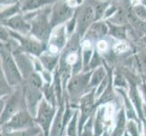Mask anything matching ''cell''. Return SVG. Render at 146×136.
<instances>
[{
  "label": "cell",
  "mask_w": 146,
  "mask_h": 136,
  "mask_svg": "<svg viewBox=\"0 0 146 136\" xmlns=\"http://www.w3.org/2000/svg\"><path fill=\"white\" fill-rule=\"evenodd\" d=\"M91 74V72L75 74L68 81L67 93L69 97V104L74 108H78L80 100L90 91H92L90 87Z\"/></svg>",
  "instance_id": "cell-1"
},
{
  "label": "cell",
  "mask_w": 146,
  "mask_h": 136,
  "mask_svg": "<svg viewBox=\"0 0 146 136\" xmlns=\"http://www.w3.org/2000/svg\"><path fill=\"white\" fill-rule=\"evenodd\" d=\"M0 102V125L7 123L17 113L27 109L24 93L21 94L20 91H17L7 96H2Z\"/></svg>",
  "instance_id": "cell-2"
},
{
  "label": "cell",
  "mask_w": 146,
  "mask_h": 136,
  "mask_svg": "<svg viewBox=\"0 0 146 136\" xmlns=\"http://www.w3.org/2000/svg\"><path fill=\"white\" fill-rule=\"evenodd\" d=\"M1 73L6 77L7 81L13 87H18L23 82L22 74L17 64L15 58L6 51L1 52Z\"/></svg>",
  "instance_id": "cell-3"
},
{
  "label": "cell",
  "mask_w": 146,
  "mask_h": 136,
  "mask_svg": "<svg viewBox=\"0 0 146 136\" xmlns=\"http://www.w3.org/2000/svg\"><path fill=\"white\" fill-rule=\"evenodd\" d=\"M56 110L57 107H54L46 98H43L39 103L35 121H36V123L42 129L44 136H49L50 129H51Z\"/></svg>",
  "instance_id": "cell-4"
},
{
  "label": "cell",
  "mask_w": 146,
  "mask_h": 136,
  "mask_svg": "<svg viewBox=\"0 0 146 136\" xmlns=\"http://www.w3.org/2000/svg\"><path fill=\"white\" fill-rule=\"evenodd\" d=\"M37 125L35 118L27 109H24L17 113L10 118L7 123L0 125L1 132H11V131L28 129Z\"/></svg>",
  "instance_id": "cell-5"
},
{
  "label": "cell",
  "mask_w": 146,
  "mask_h": 136,
  "mask_svg": "<svg viewBox=\"0 0 146 136\" xmlns=\"http://www.w3.org/2000/svg\"><path fill=\"white\" fill-rule=\"evenodd\" d=\"M48 11H41L31 22V32L38 40H46L50 34V24L48 20Z\"/></svg>",
  "instance_id": "cell-6"
},
{
  "label": "cell",
  "mask_w": 146,
  "mask_h": 136,
  "mask_svg": "<svg viewBox=\"0 0 146 136\" xmlns=\"http://www.w3.org/2000/svg\"><path fill=\"white\" fill-rule=\"evenodd\" d=\"M24 96L26 101L27 109L31 113L32 116L35 118L37 113V109L40 102L44 98V94L41 88L34 86V85L27 84L24 88Z\"/></svg>",
  "instance_id": "cell-7"
},
{
  "label": "cell",
  "mask_w": 146,
  "mask_h": 136,
  "mask_svg": "<svg viewBox=\"0 0 146 136\" xmlns=\"http://www.w3.org/2000/svg\"><path fill=\"white\" fill-rule=\"evenodd\" d=\"M74 7H70L67 2H57L52 10L51 20H50L51 27H57L60 24L68 21L72 17Z\"/></svg>",
  "instance_id": "cell-8"
},
{
  "label": "cell",
  "mask_w": 146,
  "mask_h": 136,
  "mask_svg": "<svg viewBox=\"0 0 146 136\" xmlns=\"http://www.w3.org/2000/svg\"><path fill=\"white\" fill-rule=\"evenodd\" d=\"M95 19V12L92 7H85L78 17V31L82 34L88 29L91 24Z\"/></svg>",
  "instance_id": "cell-9"
},
{
  "label": "cell",
  "mask_w": 146,
  "mask_h": 136,
  "mask_svg": "<svg viewBox=\"0 0 146 136\" xmlns=\"http://www.w3.org/2000/svg\"><path fill=\"white\" fill-rule=\"evenodd\" d=\"M65 109V102H64L57 107L54 118L53 120L52 126L50 129L49 136H63L64 129V113Z\"/></svg>",
  "instance_id": "cell-10"
},
{
  "label": "cell",
  "mask_w": 146,
  "mask_h": 136,
  "mask_svg": "<svg viewBox=\"0 0 146 136\" xmlns=\"http://www.w3.org/2000/svg\"><path fill=\"white\" fill-rule=\"evenodd\" d=\"M13 36H15L17 39L19 40L20 44L22 45L23 49L32 54L35 55H41V53L43 52V45L40 44L38 39H32V38H26L21 37L18 33H13Z\"/></svg>",
  "instance_id": "cell-11"
},
{
  "label": "cell",
  "mask_w": 146,
  "mask_h": 136,
  "mask_svg": "<svg viewBox=\"0 0 146 136\" xmlns=\"http://www.w3.org/2000/svg\"><path fill=\"white\" fill-rule=\"evenodd\" d=\"M127 122L128 118L124 108H120L114 116V124L113 130L111 131V136H123L125 130H126Z\"/></svg>",
  "instance_id": "cell-12"
},
{
  "label": "cell",
  "mask_w": 146,
  "mask_h": 136,
  "mask_svg": "<svg viewBox=\"0 0 146 136\" xmlns=\"http://www.w3.org/2000/svg\"><path fill=\"white\" fill-rule=\"evenodd\" d=\"M4 24L7 27L12 28L13 30L20 34H27L29 31H31V25L28 24L25 20V18L21 16H19V15L7 18L4 22Z\"/></svg>",
  "instance_id": "cell-13"
},
{
  "label": "cell",
  "mask_w": 146,
  "mask_h": 136,
  "mask_svg": "<svg viewBox=\"0 0 146 136\" xmlns=\"http://www.w3.org/2000/svg\"><path fill=\"white\" fill-rule=\"evenodd\" d=\"M65 44V33L63 27L54 29L50 37L49 50L51 54H56Z\"/></svg>",
  "instance_id": "cell-14"
},
{
  "label": "cell",
  "mask_w": 146,
  "mask_h": 136,
  "mask_svg": "<svg viewBox=\"0 0 146 136\" xmlns=\"http://www.w3.org/2000/svg\"><path fill=\"white\" fill-rule=\"evenodd\" d=\"M15 60H16L17 66L20 70V72L22 74V76L24 79H28L31 75L35 73L34 70V64H32L31 60H29L27 56H25L24 54H17L15 55Z\"/></svg>",
  "instance_id": "cell-15"
},
{
  "label": "cell",
  "mask_w": 146,
  "mask_h": 136,
  "mask_svg": "<svg viewBox=\"0 0 146 136\" xmlns=\"http://www.w3.org/2000/svg\"><path fill=\"white\" fill-rule=\"evenodd\" d=\"M42 133V129L38 125H36L28 129L11 131V132H1L0 136H37Z\"/></svg>",
  "instance_id": "cell-16"
},
{
  "label": "cell",
  "mask_w": 146,
  "mask_h": 136,
  "mask_svg": "<svg viewBox=\"0 0 146 136\" xmlns=\"http://www.w3.org/2000/svg\"><path fill=\"white\" fill-rule=\"evenodd\" d=\"M107 76L106 70L104 66H99L94 69L90 78V87L91 89H96L98 85L102 83L103 80Z\"/></svg>",
  "instance_id": "cell-17"
},
{
  "label": "cell",
  "mask_w": 146,
  "mask_h": 136,
  "mask_svg": "<svg viewBox=\"0 0 146 136\" xmlns=\"http://www.w3.org/2000/svg\"><path fill=\"white\" fill-rule=\"evenodd\" d=\"M78 119H79V108H76L72 119L70 120L69 123L67 124L64 136H79Z\"/></svg>",
  "instance_id": "cell-18"
},
{
  "label": "cell",
  "mask_w": 146,
  "mask_h": 136,
  "mask_svg": "<svg viewBox=\"0 0 146 136\" xmlns=\"http://www.w3.org/2000/svg\"><path fill=\"white\" fill-rule=\"evenodd\" d=\"M54 1L55 0H25L22 9L24 11H30V10H35L36 8L44 7Z\"/></svg>",
  "instance_id": "cell-19"
},
{
  "label": "cell",
  "mask_w": 146,
  "mask_h": 136,
  "mask_svg": "<svg viewBox=\"0 0 146 136\" xmlns=\"http://www.w3.org/2000/svg\"><path fill=\"white\" fill-rule=\"evenodd\" d=\"M40 62H41L44 69L47 70V71L52 72L56 66L58 62V57L54 56V55H49V54H42L39 57Z\"/></svg>",
  "instance_id": "cell-20"
},
{
  "label": "cell",
  "mask_w": 146,
  "mask_h": 136,
  "mask_svg": "<svg viewBox=\"0 0 146 136\" xmlns=\"http://www.w3.org/2000/svg\"><path fill=\"white\" fill-rule=\"evenodd\" d=\"M141 123L134 120H128L126 130L123 136H142L143 130L141 129Z\"/></svg>",
  "instance_id": "cell-21"
},
{
  "label": "cell",
  "mask_w": 146,
  "mask_h": 136,
  "mask_svg": "<svg viewBox=\"0 0 146 136\" xmlns=\"http://www.w3.org/2000/svg\"><path fill=\"white\" fill-rule=\"evenodd\" d=\"M109 28L106 24L103 22H97L93 24L90 27V34H92L94 37H101L105 36Z\"/></svg>",
  "instance_id": "cell-22"
},
{
  "label": "cell",
  "mask_w": 146,
  "mask_h": 136,
  "mask_svg": "<svg viewBox=\"0 0 146 136\" xmlns=\"http://www.w3.org/2000/svg\"><path fill=\"white\" fill-rule=\"evenodd\" d=\"M92 59V48L88 41H85L83 44V66L86 69Z\"/></svg>",
  "instance_id": "cell-23"
},
{
  "label": "cell",
  "mask_w": 146,
  "mask_h": 136,
  "mask_svg": "<svg viewBox=\"0 0 146 136\" xmlns=\"http://www.w3.org/2000/svg\"><path fill=\"white\" fill-rule=\"evenodd\" d=\"M110 34L120 40H123L126 38V31L124 27L122 26H117V25H111L110 27Z\"/></svg>",
  "instance_id": "cell-24"
},
{
  "label": "cell",
  "mask_w": 146,
  "mask_h": 136,
  "mask_svg": "<svg viewBox=\"0 0 146 136\" xmlns=\"http://www.w3.org/2000/svg\"><path fill=\"white\" fill-rule=\"evenodd\" d=\"M127 14L124 13L123 10H117L116 12L113 15V17L110 18V21L112 22L113 25H117V26H122L127 19Z\"/></svg>",
  "instance_id": "cell-25"
},
{
  "label": "cell",
  "mask_w": 146,
  "mask_h": 136,
  "mask_svg": "<svg viewBox=\"0 0 146 136\" xmlns=\"http://www.w3.org/2000/svg\"><path fill=\"white\" fill-rule=\"evenodd\" d=\"M134 13L135 15L142 20V21L146 23V7L142 5H137L134 7Z\"/></svg>",
  "instance_id": "cell-26"
},
{
  "label": "cell",
  "mask_w": 146,
  "mask_h": 136,
  "mask_svg": "<svg viewBox=\"0 0 146 136\" xmlns=\"http://www.w3.org/2000/svg\"><path fill=\"white\" fill-rule=\"evenodd\" d=\"M113 85L115 87L125 88L127 86V82L122 74H115L113 78Z\"/></svg>",
  "instance_id": "cell-27"
},
{
  "label": "cell",
  "mask_w": 146,
  "mask_h": 136,
  "mask_svg": "<svg viewBox=\"0 0 146 136\" xmlns=\"http://www.w3.org/2000/svg\"><path fill=\"white\" fill-rule=\"evenodd\" d=\"M106 7V4L105 3H99L96 5V7H95V9H94L95 19H99L104 16V13H105L104 11H106V10H105L106 7Z\"/></svg>",
  "instance_id": "cell-28"
},
{
  "label": "cell",
  "mask_w": 146,
  "mask_h": 136,
  "mask_svg": "<svg viewBox=\"0 0 146 136\" xmlns=\"http://www.w3.org/2000/svg\"><path fill=\"white\" fill-rule=\"evenodd\" d=\"M113 50L116 53H123L126 51V50H128V45L126 43H123V42L117 43L113 46Z\"/></svg>",
  "instance_id": "cell-29"
},
{
  "label": "cell",
  "mask_w": 146,
  "mask_h": 136,
  "mask_svg": "<svg viewBox=\"0 0 146 136\" xmlns=\"http://www.w3.org/2000/svg\"><path fill=\"white\" fill-rule=\"evenodd\" d=\"M17 10H18L17 7H16V6L11 7H9V9H7L6 11L2 13V17L4 18H6V17H8L9 18V17H13L14 15L17 12Z\"/></svg>",
  "instance_id": "cell-30"
},
{
  "label": "cell",
  "mask_w": 146,
  "mask_h": 136,
  "mask_svg": "<svg viewBox=\"0 0 146 136\" xmlns=\"http://www.w3.org/2000/svg\"><path fill=\"white\" fill-rule=\"evenodd\" d=\"M138 66L146 72V55H141L138 58Z\"/></svg>",
  "instance_id": "cell-31"
},
{
  "label": "cell",
  "mask_w": 146,
  "mask_h": 136,
  "mask_svg": "<svg viewBox=\"0 0 146 136\" xmlns=\"http://www.w3.org/2000/svg\"><path fill=\"white\" fill-rule=\"evenodd\" d=\"M117 11V9L115 8V7L112 6L106 9V11L104 13V17H112L113 15H114V13Z\"/></svg>",
  "instance_id": "cell-32"
},
{
  "label": "cell",
  "mask_w": 146,
  "mask_h": 136,
  "mask_svg": "<svg viewBox=\"0 0 146 136\" xmlns=\"http://www.w3.org/2000/svg\"><path fill=\"white\" fill-rule=\"evenodd\" d=\"M97 48L100 50V51H105V50L108 48V44L106 42L104 41V40H101V41H99L97 44Z\"/></svg>",
  "instance_id": "cell-33"
},
{
  "label": "cell",
  "mask_w": 146,
  "mask_h": 136,
  "mask_svg": "<svg viewBox=\"0 0 146 136\" xmlns=\"http://www.w3.org/2000/svg\"><path fill=\"white\" fill-rule=\"evenodd\" d=\"M17 0H1V5H7V6H10V5L16 4Z\"/></svg>",
  "instance_id": "cell-34"
},
{
  "label": "cell",
  "mask_w": 146,
  "mask_h": 136,
  "mask_svg": "<svg viewBox=\"0 0 146 136\" xmlns=\"http://www.w3.org/2000/svg\"><path fill=\"white\" fill-rule=\"evenodd\" d=\"M142 136H146V123H143V128Z\"/></svg>",
  "instance_id": "cell-35"
},
{
  "label": "cell",
  "mask_w": 146,
  "mask_h": 136,
  "mask_svg": "<svg viewBox=\"0 0 146 136\" xmlns=\"http://www.w3.org/2000/svg\"><path fill=\"white\" fill-rule=\"evenodd\" d=\"M37 136H44V134L42 133H40V134H39V135H37Z\"/></svg>",
  "instance_id": "cell-36"
},
{
  "label": "cell",
  "mask_w": 146,
  "mask_h": 136,
  "mask_svg": "<svg viewBox=\"0 0 146 136\" xmlns=\"http://www.w3.org/2000/svg\"><path fill=\"white\" fill-rule=\"evenodd\" d=\"M144 81H145V83H146V75H144Z\"/></svg>",
  "instance_id": "cell-37"
},
{
  "label": "cell",
  "mask_w": 146,
  "mask_h": 136,
  "mask_svg": "<svg viewBox=\"0 0 146 136\" xmlns=\"http://www.w3.org/2000/svg\"><path fill=\"white\" fill-rule=\"evenodd\" d=\"M144 41H145V43H146V36H145V38H144Z\"/></svg>",
  "instance_id": "cell-38"
},
{
  "label": "cell",
  "mask_w": 146,
  "mask_h": 136,
  "mask_svg": "<svg viewBox=\"0 0 146 136\" xmlns=\"http://www.w3.org/2000/svg\"><path fill=\"white\" fill-rule=\"evenodd\" d=\"M102 1H108V0H102Z\"/></svg>",
  "instance_id": "cell-39"
}]
</instances>
